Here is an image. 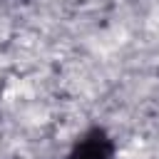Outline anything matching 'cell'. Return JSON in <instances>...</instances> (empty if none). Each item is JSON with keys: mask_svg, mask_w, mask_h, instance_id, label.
<instances>
[{"mask_svg": "<svg viewBox=\"0 0 159 159\" xmlns=\"http://www.w3.org/2000/svg\"><path fill=\"white\" fill-rule=\"evenodd\" d=\"M112 154H114V144L107 137V132L92 129L77 142L70 159H112Z\"/></svg>", "mask_w": 159, "mask_h": 159, "instance_id": "cell-1", "label": "cell"}]
</instances>
